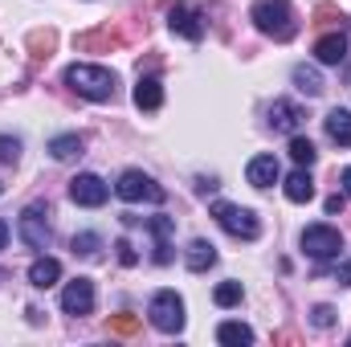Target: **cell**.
<instances>
[{"mask_svg":"<svg viewBox=\"0 0 351 347\" xmlns=\"http://www.w3.org/2000/svg\"><path fill=\"white\" fill-rule=\"evenodd\" d=\"M106 196H110V188L102 184V176L78 172L74 180H70V200H74V204H82V208H102V204H106Z\"/></svg>","mask_w":351,"mask_h":347,"instance_id":"obj_8","label":"cell"},{"mask_svg":"<svg viewBox=\"0 0 351 347\" xmlns=\"http://www.w3.org/2000/svg\"><path fill=\"white\" fill-rule=\"evenodd\" d=\"M343 204H348V196H343V192L327 196V213H331V217H335V213H343Z\"/></svg>","mask_w":351,"mask_h":347,"instance_id":"obj_30","label":"cell"},{"mask_svg":"<svg viewBox=\"0 0 351 347\" xmlns=\"http://www.w3.org/2000/svg\"><path fill=\"white\" fill-rule=\"evenodd\" d=\"M298 123H302V110H298L294 102H282V98H278V102L269 106V127H274V131L294 135V131H298Z\"/></svg>","mask_w":351,"mask_h":347,"instance_id":"obj_12","label":"cell"},{"mask_svg":"<svg viewBox=\"0 0 351 347\" xmlns=\"http://www.w3.org/2000/svg\"><path fill=\"white\" fill-rule=\"evenodd\" d=\"M213 217H217V225H221L225 233H233V237H245V241H254V237L262 233V225H258V217H254L250 208H241V204H229V200H217V204H213Z\"/></svg>","mask_w":351,"mask_h":347,"instance_id":"obj_5","label":"cell"},{"mask_svg":"<svg viewBox=\"0 0 351 347\" xmlns=\"http://www.w3.org/2000/svg\"><path fill=\"white\" fill-rule=\"evenodd\" d=\"M110 327H114V331H119V335H131V331H135V327H139V319H131V315H119V319H114V323H110Z\"/></svg>","mask_w":351,"mask_h":347,"instance_id":"obj_28","label":"cell"},{"mask_svg":"<svg viewBox=\"0 0 351 347\" xmlns=\"http://www.w3.org/2000/svg\"><path fill=\"white\" fill-rule=\"evenodd\" d=\"M298 246H302V254L315 261H331L343 254V233L335 229V225H306L302 229V237H298Z\"/></svg>","mask_w":351,"mask_h":347,"instance_id":"obj_3","label":"cell"},{"mask_svg":"<svg viewBox=\"0 0 351 347\" xmlns=\"http://www.w3.org/2000/svg\"><path fill=\"white\" fill-rule=\"evenodd\" d=\"M339 184H343V196H351V168H343V176H339Z\"/></svg>","mask_w":351,"mask_h":347,"instance_id":"obj_33","label":"cell"},{"mask_svg":"<svg viewBox=\"0 0 351 347\" xmlns=\"http://www.w3.org/2000/svg\"><path fill=\"white\" fill-rule=\"evenodd\" d=\"M45 217H49L45 204H29V208L21 213L16 233H21V241H25L29 250H45V246H49V221H45Z\"/></svg>","mask_w":351,"mask_h":347,"instance_id":"obj_7","label":"cell"},{"mask_svg":"<svg viewBox=\"0 0 351 347\" xmlns=\"http://www.w3.org/2000/svg\"><path fill=\"white\" fill-rule=\"evenodd\" d=\"M58 278H62V261L58 258H37L29 265V286H37V290H49Z\"/></svg>","mask_w":351,"mask_h":347,"instance_id":"obj_16","label":"cell"},{"mask_svg":"<svg viewBox=\"0 0 351 347\" xmlns=\"http://www.w3.org/2000/svg\"><path fill=\"white\" fill-rule=\"evenodd\" d=\"M62 311H66V315H90V311H94V282H90V278L66 282V290H62Z\"/></svg>","mask_w":351,"mask_h":347,"instance_id":"obj_9","label":"cell"},{"mask_svg":"<svg viewBox=\"0 0 351 347\" xmlns=\"http://www.w3.org/2000/svg\"><path fill=\"white\" fill-rule=\"evenodd\" d=\"M323 123H327V135H331V139H335L339 147H351V110L335 106V110H331V115H327Z\"/></svg>","mask_w":351,"mask_h":347,"instance_id":"obj_18","label":"cell"},{"mask_svg":"<svg viewBox=\"0 0 351 347\" xmlns=\"http://www.w3.org/2000/svg\"><path fill=\"white\" fill-rule=\"evenodd\" d=\"M16 160H21V139L0 135V164H16Z\"/></svg>","mask_w":351,"mask_h":347,"instance_id":"obj_25","label":"cell"},{"mask_svg":"<svg viewBox=\"0 0 351 347\" xmlns=\"http://www.w3.org/2000/svg\"><path fill=\"white\" fill-rule=\"evenodd\" d=\"M213 298H217V307H237L241 302V282H221L213 290Z\"/></svg>","mask_w":351,"mask_h":347,"instance_id":"obj_24","label":"cell"},{"mask_svg":"<svg viewBox=\"0 0 351 347\" xmlns=\"http://www.w3.org/2000/svg\"><path fill=\"white\" fill-rule=\"evenodd\" d=\"M168 25H172V33H180V37H188V41H200V16L192 12V8H184V4H176L172 12H168Z\"/></svg>","mask_w":351,"mask_h":347,"instance_id":"obj_13","label":"cell"},{"mask_svg":"<svg viewBox=\"0 0 351 347\" xmlns=\"http://www.w3.org/2000/svg\"><path fill=\"white\" fill-rule=\"evenodd\" d=\"M282 188H286V200H294V204H306V200H315V180H311V172H306V168L290 172Z\"/></svg>","mask_w":351,"mask_h":347,"instance_id":"obj_15","label":"cell"},{"mask_svg":"<svg viewBox=\"0 0 351 347\" xmlns=\"http://www.w3.org/2000/svg\"><path fill=\"white\" fill-rule=\"evenodd\" d=\"M315 156H319V152H315V143H311L306 135H298V131H294V135H290V160H294L298 168H311V164H315Z\"/></svg>","mask_w":351,"mask_h":347,"instance_id":"obj_23","label":"cell"},{"mask_svg":"<svg viewBox=\"0 0 351 347\" xmlns=\"http://www.w3.org/2000/svg\"><path fill=\"white\" fill-rule=\"evenodd\" d=\"M49 156H53V160H74V156H82V135H58V139H49Z\"/></svg>","mask_w":351,"mask_h":347,"instance_id":"obj_22","label":"cell"},{"mask_svg":"<svg viewBox=\"0 0 351 347\" xmlns=\"http://www.w3.org/2000/svg\"><path fill=\"white\" fill-rule=\"evenodd\" d=\"M74 254H82V258L98 254V237H94V233H78V237H74Z\"/></svg>","mask_w":351,"mask_h":347,"instance_id":"obj_26","label":"cell"},{"mask_svg":"<svg viewBox=\"0 0 351 347\" xmlns=\"http://www.w3.org/2000/svg\"><path fill=\"white\" fill-rule=\"evenodd\" d=\"M4 246H8V225L0 221V250H4Z\"/></svg>","mask_w":351,"mask_h":347,"instance_id":"obj_34","label":"cell"},{"mask_svg":"<svg viewBox=\"0 0 351 347\" xmlns=\"http://www.w3.org/2000/svg\"><path fill=\"white\" fill-rule=\"evenodd\" d=\"M0 192H4V184H0Z\"/></svg>","mask_w":351,"mask_h":347,"instance_id":"obj_35","label":"cell"},{"mask_svg":"<svg viewBox=\"0 0 351 347\" xmlns=\"http://www.w3.org/2000/svg\"><path fill=\"white\" fill-rule=\"evenodd\" d=\"M114 192H119V196H123L127 204H139V200H152V204H164V196H168V192H164V188H160V184H156L152 176H147V172H135V168H131V172H123V176H119V184H114Z\"/></svg>","mask_w":351,"mask_h":347,"instance_id":"obj_6","label":"cell"},{"mask_svg":"<svg viewBox=\"0 0 351 347\" xmlns=\"http://www.w3.org/2000/svg\"><path fill=\"white\" fill-rule=\"evenodd\" d=\"M315 58H319L323 66H339V62L348 58V37H343V33H327V37H319Z\"/></svg>","mask_w":351,"mask_h":347,"instance_id":"obj_11","label":"cell"},{"mask_svg":"<svg viewBox=\"0 0 351 347\" xmlns=\"http://www.w3.org/2000/svg\"><path fill=\"white\" fill-rule=\"evenodd\" d=\"M335 282H339V286H351V261H339V270H335Z\"/></svg>","mask_w":351,"mask_h":347,"instance_id":"obj_32","label":"cell"},{"mask_svg":"<svg viewBox=\"0 0 351 347\" xmlns=\"http://www.w3.org/2000/svg\"><path fill=\"white\" fill-rule=\"evenodd\" d=\"M213 261H217V246H213V241H204V237H196V241L184 250V265H188L192 274H204Z\"/></svg>","mask_w":351,"mask_h":347,"instance_id":"obj_14","label":"cell"},{"mask_svg":"<svg viewBox=\"0 0 351 347\" xmlns=\"http://www.w3.org/2000/svg\"><path fill=\"white\" fill-rule=\"evenodd\" d=\"M311 323H315V327H323V331H327V327H331V323H335V307H315V311H311Z\"/></svg>","mask_w":351,"mask_h":347,"instance_id":"obj_27","label":"cell"},{"mask_svg":"<svg viewBox=\"0 0 351 347\" xmlns=\"http://www.w3.org/2000/svg\"><path fill=\"white\" fill-rule=\"evenodd\" d=\"M278 176H282V168H278L274 156H254L250 168H245V180H250L254 188H269V184H278Z\"/></svg>","mask_w":351,"mask_h":347,"instance_id":"obj_10","label":"cell"},{"mask_svg":"<svg viewBox=\"0 0 351 347\" xmlns=\"http://www.w3.org/2000/svg\"><path fill=\"white\" fill-rule=\"evenodd\" d=\"M315 16H319V21H343V16H339V8H331V4H319V12H315Z\"/></svg>","mask_w":351,"mask_h":347,"instance_id":"obj_31","label":"cell"},{"mask_svg":"<svg viewBox=\"0 0 351 347\" xmlns=\"http://www.w3.org/2000/svg\"><path fill=\"white\" fill-rule=\"evenodd\" d=\"M135 106H139V110H160V106H164V86H160V78H139V82H135Z\"/></svg>","mask_w":351,"mask_h":347,"instance_id":"obj_17","label":"cell"},{"mask_svg":"<svg viewBox=\"0 0 351 347\" xmlns=\"http://www.w3.org/2000/svg\"><path fill=\"white\" fill-rule=\"evenodd\" d=\"M217 339L225 347H245V344H254V331H250L245 323H233V319H229V323L217 327Z\"/></svg>","mask_w":351,"mask_h":347,"instance_id":"obj_21","label":"cell"},{"mask_svg":"<svg viewBox=\"0 0 351 347\" xmlns=\"http://www.w3.org/2000/svg\"><path fill=\"white\" fill-rule=\"evenodd\" d=\"M147 315H152V327L164 331V335H180L184 331V298L176 290H156Z\"/></svg>","mask_w":351,"mask_h":347,"instance_id":"obj_4","label":"cell"},{"mask_svg":"<svg viewBox=\"0 0 351 347\" xmlns=\"http://www.w3.org/2000/svg\"><path fill=\"white\" fill-rule=\"evenodd\" d=\"M147 229L156 233V261H160V265H168V261H172V254H168V250H172V246H168L172 217H152V221H147Z\"/></svg>","mask_w":351,"mask_h":347,"instance_id":"obj_19","label":"cell"},{"mask_svg":"<svg viewBox=\"0 0 351 347\" xmlns=\"http://www.w3.org/2000/svg\"><path fill=\"white\" fill-rule=\"evenodd\" d=\"M119 261H123V265H135V261H139V254L131 250V241H119Z\"/></svg>","mask_w":351,"mask_h":347,"instance_id":"obj_29","label":"cell"},{"mask_svg":"<svg viewBox=\"0 0 351 347\" xmlns=\"http://www.w3.org/2000/svg\"><path fill=\"white\" fill-rule=\"evenodd\" d=\"M66 86L74 90V94H82V98H90V102H110L119 78H114V70H106V66L74 62V66L66 70Z\"/></svg>","mask_w":351,"mask_h":347,"instance_id":"obj_1","label":"cell"},{"mask_svg":"<svg viewBox=\"0 0 351 347\" xmlns=\"http://www.w3.org/2000/svg\"><path fill=\"white\" fill-rule=\"evenodd\" d=\"M290 78H294V90H298V94H306V98H319V94H323V78H319V70H315V66H294V74H290Z\"/></svg>","mask_w":351,"mask_h":347,"instance_id":"obj_20","label":"cell"},{"mask_svg":"<svg viewBox=\"0 0 351 347\" xmlns=\"http://www.w3.org/2000/svg\"><path fill=\"white\" fill-rule=\"evenodd\" d=\"M254 25L274 41H290L298 33V16H294L290 0H258L254 4Z\"/></svg>","mask_w":351,"mask_h":347,"instance_id":"obj_2","label":"cell"}]
</instances>
